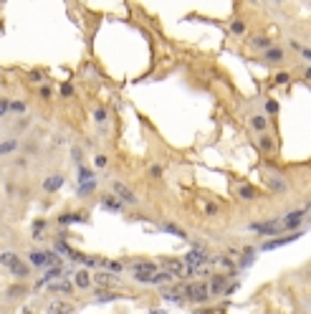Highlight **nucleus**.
<instances>
[{
	"instance_id": "nucleus-1",
	"label": "nucleus",
	"mask_w": 311,
	"mask_h": 314,
	"mask_svg": "<svg viewBox=\"0 0 311 314\" xmlns=\"http://www.w3.org/2000/svg\"><path fill=\"white\" fill-rule=\"evenodd\" d=\"M61 264L59 253L53 251H31L28 253V266L31 269H48V266H56Z\"/></svg>"
},
{
	"instance_id": "nucleus-2",
	"label": "nucleus",
	"mask_w": 311,
	"mask_h": 314,
	"mask_svg": "<svg viewBox=\"0 0 311 314\" xmlns=\"http://www.w3.org/2000/svg\"><path fill=\"white\" fill-rule=\"evenodd\" d=\"M182 299L195 302V304H205L210 299V289H208V284H185L182 286Z\"/></svg>"
},
{
	"instance_id": "nucleus-3",
	"label": "nucleus",
	"mask_w": 311,
	"mask_h": 314,
	"mask_svg": "<svg viewBox=\"0 0 311 314\" xmlns=\"http://www.w3.org/2000/svg\"><path fill=\"white\" fill-rule=\"evenodd\" d=\"M306 213L309 211H291V213H286L281 220V231H296L301 223H304V218H306Z\"/></svg>"
},
{
	"instance_id": "nucleus-4",
	"label": "nucleus",
	"mask_w": 311,
	"mask_h": 314,
	"mask_svg": "<svg viewBox=\"0 0 311 314\" xmlns=\"http://www.w3.org/2000/svg\"><path fill=\"white\" fill-rule=\"evenodd\" d=\"M266 188L271 190V193L283 195V193H288V180H286L281 172H268V175H266Z\"/></svg>"
},
{
	"instance_id": "nucleus-5",
	"label": "nucleus",
	"mask_w": 311,
	"mask_h": 314,
	"mask_svg": "<svg viewBox=\"0 0 311 314\" xmlns=\"http://www.w3.org/2000/svg\"><path fill=\"white\" fill-rule=\"evenodd\" d=\"M250 231H255L261 236H276V233H281V220L273 218V220H266V223H253Z\"/></svg>"
},
{
	"instance_id": "nucleus-6",
	"label": "nucleus",
	"mask_w": 311,
	"mask_h": 314,
	"mask_svg": "<svg viewBox=\"0 0 311 314\" xmlns=\"http://www.w3.org/2000/svg\"><path fill=\"white\" fill-rule=\"evenodd\" d=\"M248 46L253 48V51H261V54H263V51H268V48L276 46V43H273L271 36H266V33H255V36H250L248 38Z\"/></svg>"
},
{
	"instance_id": "nucleus-7",
	"label": "nucleus",
	"mask_w": 311,
	"mask_h": 314,
	"mask_svg": "<svg viewBox=\"0 0 311 314\" xmlns=\"http://www.w3.org/2000/svg\"><path fill=\"white\" fill-rule=\"evenodd\" d=\"M112 190H114V195L122 200V205H124V203L126 205H137V203H139V198H137L129 188H124L122 183H112Z\"/></svg>"
},
{
	"instance_id": "nucleus-8",
	"label": "nucleus",
	"mask_w": 311,
	"mask_h": 314,
	"mask_svg": "<svg viewBox=\"0 0 311 314\" xmlns=\"http://www.w3.org/2000/svg\"><path fill=\"white\" fill-rule=\"evenodd\" d=\"M255 145H258V150H261L263 155H273V152H276V142H273V137H271L268 132H261V134L255 137Z\"/></svg>"
},
{
	"instance_id": "nucleus-9",
	"label": "nucleus",
	"mask_w": 311,
	"mask_h": 314,
	"mask_svg": "<svg viewBox=\"0 0 311 314\" xmlns=\"http://www.w3.org/2000/svg\"><path fill=\"white\" fill-rule=\"evenodd\" d=\"M263 61L268 66H276V63H283L286 61V51L281 46H271L268 51H263Z\"/></svg>"
},
{
	"instance_id": "nucleus-10",
	"label": "nucleus",
	"mask_w": 311,
	"mask_h": 314,
	"mask_svg": "<svg viewBox=\"0 0 311 314\" xmlns=\"http://www.w3.org/2000/svg\"><path fill=\"white\" fill-rule=\"evenodd\" d=\"M205 261H208V251H203L200 246H197L195 251H190L185 258H182V264L190 266V269H195V266H200V264H205Z\"/></svg>"
},
{
	"instance_id": "nucleus-11",
	"label": "nucleus",
	"mask_w": 311,
	"mask_h": 314,
	"mask_svg": "<svg viewBox=\"0 0 311 314\" xmlns=\"http://www.w3.org/2000/svg\"><path fill=\"white\" fill-rule=\"evenodd\" d=\"M162 269L170 271L172 276H182V274H185V264H182V258H162Z\"/></svg>"
},
{
	"instance_id": "nucleus-12",
	"label": "nucleus",
	"mask_w": 311,
	"mask_h": 314,
	"mask_svg": "<svg viewBox=\"0 0 311 314\" xmlns=\"http://www.w3.org/2000/svg\"><path fill=\"white\" fill-rule=\"evenodd\" d=\"M46 289H48L51 294H71L76 286H74V282L63 279V282H48V284H46Z\"/></svg>"
},
{
	"instance_id": "nucleus-13",
	"label": "nucleus",
	"mask_w": 311,
	"mask_h": 314,
	"mask_svg": "<svg viewBox=\"0 0 311 314\" xmlns=\"http://www.w3.org/2000/svg\"><path fill=\"white\" fill-rule=\"evenodd\" d=\"M94 284L96 286H101V289H112L114 282H117V274H112V271H99L96 276H92Z\"/></svg>"
},
{
	"instance_id": "nucleus-14",
	"label": "nucleus",
	"mask_w": 311,
	"mask_h": 314,
	"mask_svg": "<svg viewBox=\"0 0 311 314\" xmlns=\"http://www.w3.org/2000/svg\"><path fill=\"white\" fill-rule=\"evenodd\" d=\"M74 286H76V289H89V286H94L92 274H89L86 269H79V271L74 274Z\"/></svg>"
},
{
	"instance_id": "nucleus-15",
	"label": "nucleus",
	"mask_w": 311,
	"mask_h": 314,
	"mask_svg": "<svg viewBox=\"0 0 311 314\" xmlns=\"http://www.w3.org/2000/svg\"><path fill=\"white\" fill-rule=\"evenodd\" d=\"M71 304L66 302V299H53L48 307H46V314H71Z\"/></svg>"
},
{
	"instance_id": "nucleus-16",
	"label": "nucleus",
	"mask_w": 311,
	"mask_h": 314,
	"mask_svg": "<svg viewBox=\"0 0 311 314\" xmlns=\"http://www.w3.org/2000/svg\"><path fill=\"white\" fill-rule=\"evenodd\" d=\"M301 233H288V236H283V238H276V241H266L261 249L263 251H273V249H279V246H283V243H291V241H296Z\"/></svg>"
},
{
	"instance_id": "nucleus-17",
	"label": "nucleus",
	"mask_w": 311,
	"mask_h": 314,
	"mask_svg": "<svg viewBox=\"0 0 311 314\" xmlns=\"http://www.w3.org/2000/svg\"><path fill=\"white\" fill-rule=\"evenodd\" d=\"M21 261H23V258H21L18 253H13V251H3L0 253V266H5L8 271H10V269H15Z\"/></svg>"
},
{
	"instance_id": "nucleus-18",
	"label": "nucleus",
	"mask_w": 311,
	"mask_h": 314,
	"mask_svg": "<svg viewBox=\"0 0 311 314\" xmlns=\"http://www.w3.org/2000/svg\"><path fill=\"white\" fill-rule=\"evenodd\" d=\"M235 195H238V200H255V188L248 185V183H241L238 188H235Z\"/></svg>"
},
{
	"instance_id": "nucleus-19",
	"label": "nucleus",
	"mask_w": 311,
	"mask_h": 314,
	"mask_svg": "<svg viewBox=\"0 0 311 314\" xmlns=\"http://www.w3.org/2000/svg\"><path fill=\"white\" fill-rule=\"evenodd\" d=\"M172 279H175V276H172V274H170V271H164V269H162V271H157V274H152V276H150V286H164V284H170L172 282Z\"/></svg>"
},
{
	"instance_id": "nucleus-20",
	"label": "nucleus",
	"mask_w": 311,
	"mask_h": 314,
	"mask_svg": "<svg viewBox=\"0 0 311 314\" xmlns=\"http://www.w3.org/2000/svg\"><path fill=\"white\" fill-rule=\"evenodd\" d=\"M250 127L261 134V132H268V117L266 114H253L250 117Z\"/></svg>"
},
{
	"instance_id": "nucleus-21",
	"label": "nucleus",
	"mask_w": 311,
	"mask_h": 314,
	"mask_svg": "<svg viewBox=\"0 0 311 314\" xmlns=\"http://www.w3.org/2000/svg\"><path fill=\"white\" fill-rule=\"evenodd\" d=\"M230 36H235V38H241V36H246L248 33V26H246V21H241V18H235L233 23H230V28H228Z\"/></svg>"
},
{
	"instance_id": "nucleus-22",
	"label": "nucleus",
	"mask_w": 311,
	"mask_h": 314,
	"mask_svg": "<svg viewBox=\"0 0 311 314\" xmlns=\"http://www.w3.org/2000/svg\"><path fill=\"white\" fill-rule=\"evenodd\" d=\"M210 279H213V282H210V286H208V289H210V296H213V294H223V291H225V282H228V279H225V276H220V274L210 276Z\"/></svg>"
},
{
	"instance_id": "nucleus-23",
	"label": "nucleus",
	"mask_w": 311,
	"mask_h": 314,
	"mask_svg": "<svg viewBox=\"0 0 311 314\" xmlns=\"http://www.w3.org/2000/svg\"><path fill=\"white\" fill-rule=\"evenodd\" d=\"M101 205H104L106 211H114V213L122 211V200H119L117 195H106V198H101Z\"/></svg>"
},
{
	"instance_id": "nucleus-24",
	"label": "nucleus",
	"mask_w": 311,
	"mask_h": 314,
	"mask_svg": "<svg viewBox=\"0 0 311 314\" xmlns=\"http://www.w3.org/2000/svg\"><path fill=\"white\" fill-rule=\"evenodd\" d=\"M61 185H63V175H51V178H46V180H43V190H48V193L59 190Z\"/></svg>"
},
{
	"instance_id": "nucleus-25",
	"label": "nucleus",
	"mask_w": 311,
	"mask_h": 314,
	"mask_svg": "<svg viewBox=\"0 0 311 314\" xmlns=\"http://www.w3.org/2000/svg\"><path fill=\"white\" fill-rule=\"evenodd\" d=\"M132 271H150V274H155L157 264L155 261H134V264H132Z\"/></svg>"
},
{
	"instance_id": "nucleus-26",
	"label": "nucleus",
	"mask_w": 311,
	"mask_h": 314,
	"mask_svg": "<svg viewBox=\"0 0 311 314\" xmlns=\"http://www.w3.org/2000/svg\"><path fill=\"white\" fill-rule=\"evenodd\" d=\"M10 274H13L15 279H28V276H31V266L21 261V264H18L15 269H10Z\"/></svg>"
},
{
	"instance_id": "nucleus-27",
	"label": "nucleus",
	"mask_w": 311,
	"mask_h": 314,
	"mask_svg": "<svg viewBox=\"0 0 311 314\" xmlns=\"http://www.w3.org/2000/svg\"><path fill=\"white\" fill-rule=\"evenodd\" d=\"M86 218H89V216H84V213H63L61 218H59V223H61V225H68V223H76V220L81 223V220H86Z\"/></svg>"
},
{
	"instance_id": "nucleus-28",
	"label": "nucleus",
	"mask_w": 311,
	"mask_h": 314,
	"mask_svg": "<svg viewBox=\"0 0 311 314\" xmlns=\"http://www.w3.org/2000/svg\"><path fill=\"white\" fill-rule=\"evenodd\" d=\"M162 231H164V233H172V236H177V238H187V233L180 228V225H175V223H164Z\"/></svg>"
},
{
	"instance_id": "nucleus-29",
	"label": "nucleus",
	"mask_w": 311,
	"mask_h": 314,
	"mask_svg": "<svg viewBox=\"0 0 311 314\" xmlns=\"http://www.w3.org/2000/svg\"><path fill=\"white\" fill-rule=\"evenodd\" d=\"M114 299H122V296H119V294H114V291H109V289L96 291V302H114Z\"/></svg>"
},
{
	"instance_id": "nucleus-30",
	"label": "nucleus",
	"mask_w": 311,
	"mask_h": 314,
	"mask_svg": "<svg viewBox=\"0 0 311 314\" xmlns=\"http://www.w3.org/2000/svg\"><path fill=\"white\" fill-rule=\"evenodd\" d=\"M18 150V139H8V142H0V157L3 155H10Z\"/></svg>"
},
{
	"instance_id": "nucleus-31",
	"label": "nucleus",
	"mask_w": 311,
	"mask_h": 314,
	"mask_svg": "<svg viewBox=\"0 0 311 314\" xmlns=\"http://www.w3.org/2000/svg\"><path fill=\"white\" fill-rule=\"evenodd\" d=\"M26 291H28L26 286H8L5 289V296L8 299H15V296H26Z\"/></svg>"
},
{
	"instance_id": "nucleus-32",
	"label": "nucleus",
	"mask_w": 311,
	"mask_h": 314,
	"mask_svg": "<svg viewBox=\"0 0 311 314\" xmlns=\"http://www.w3.org/2000/svg\"><path fill=\"white\" fill-rule=\"evenodd\" d=\"M89 180H96V178H94V172L89 170V167L79 165V183H89Z\"/></svg>"
},
{
	"instance_id": "nucleus-33",
	"label": "nucleus",
	"mask_w": 311,
	"mask_h": 314,
	"mask_svg": "<svg viewBox=\"0 0 311 314\" xmlns=\"http://www.w3.org/2000/svg\"><path fill=\"white\" fill-rule=\"evenodd\" d=\"M26 109H28V107H26L23 101H10V104H8V112H15V114H26Z\"/></svg>"
},
{
	"instance_id": "nucleus-34",
	"label": "nucleus",
	"mask_w": 311,
	"mask_h": 314,
	"mask_svg": "<svg viewBox=\"0 0 311 314\" xmlns=\"http://www.w3.org/2000/svg\"><path fill=\"white\" fill-rule=\"evenodd\" d=\"M150 276H152L150 271H134V276H132V279H134L137 284H147L150 282Z\"/></svg>"
},
{
	"instance_id": "nucleus-35",
	"label": "nucleus",
	"mask_w": 311,
	"mask_h": 314,
	"mask_svg": "<svg viewBox=\"0 0 311 314\" xmlns=\"http://www.w3.org/2000/svg\"><path fill=\"white\" fill-rule=\"evenodd\" d=\"M106 117H109V114H106V109H104V107H99V109L94 112V119H96L99 125H104V122H106Z\"/></svg>"
},
{
	"instance_id": "nucleus-36",
	"label": "nucleus",
	"mask_w": 311,
	"mask_h": 314,
	"mask_svg": "<svg viewBox=\"0 0 311 314\" xmlns=\"http://www.w3.org/2000/svg\"><path fill=\"white\" fill-rule=\"evenodd\" d=\"M43 79H46L43 71H31V74H28V81H33V84H41Z\"/></svg>"
},
{
	"instance_id": "nucleus-37",
	"label": "nucleus",
	"mask_w": 311,
	"mask_h": 314,
	"mask_svg": "<svg viewBox=\"0 0 311 314\" xmlns=\"http://www.w3.org/2000/svg\"><path fill=\"white\" fill-rule=\"evenodd\" d=\"M273 81H276V84H288V81H291V74H288V71H279Z\"/></svg>"
},
{
	"instance_id": "nucleus-38",
	"label": "nucleus",
	"mask_w": 311,
	"mask_h": 314,
	"mask_svg": "<svg viewBox=\"0 0 311 314\" xmlns=\"http://www.w3.org/2000/svg\"><path fill=\"white\" fill-rule=\"evenodd\" d=\"M150 175H152L155 180H159V178L164 175V170H162V165H152V167H150Z\"/></svg>"
},
{
	"instance_id": "nucleus-39",
	"label": "nucleus",
	"mask_w": 311,
	"mask_h": 314,
	"mask_svg": "<svg viewBox=\"0 0 311 314\" xmlns=\"http://www.w3.org/2000/svg\"><path fill=\"white\" fill-rule=\"evenodd\" d=\"M61 96L63 99H71L74 96V86L71 84H61Z\"/></svg>"
},
{
	"instance_id": "nucleus-40",
	"label": "nucleus",
	"mask_w": 311,
	"mask_h": 314,
	"mask_svg": "<svg viewBox=\"0 0 311 314\" xmlns=\"http://www.w3.org/2000/svg\"><path fill=\"white\" fill-rule=\"evenodd\" d=\"M106 269H109V271H112V274H119V271H122V269H124V266H122V264H119V261H109V264H106Z\"/></svg>"
},
{
	"instance_id": "nucleus-41",
	"label": "nucleus",
	"mask_w": 311,
	"mask_h": 314,
	"mask_svg": "<svg viewBox=\"0 0 311 314\" xmlns=\"http://www.w3.org/2000/svg\"><path fill=\"white\" fill-rule=\"evenodd\" d=\"M106 162H109V160H106V155H96V157H94V165H96L99 170H101V167H106Z\"/></svg>"
},
{
	"instance_id": "nucleus-42",
	"label": "nucleus",
	"mask_w": 311,
	"mask_h": 314,
	"mask_svg": "<svg viewBox=\"0 0 311 314\" xmlns=\"http://www.w3.org/2000/svg\"><path fill=\"white\" fill-rule=\"evenodd\" d=\"M266 112H268V114H276V112H279V104H276L273 99H268V101H266Z\"/></svg>"
},
{
	"instance_id": "nucleus-43",
	"label": "nucleus",
	"mask_w": 311,
	"mask_h": 314,
	"mask_svg": "<svg viewBox=\"0 0 311 314\" xmlns=\"http://www.w3.org/2000/svg\"><path fill=\"white\" fill-rule=\"evenodd\" d=\"M51 94H53V92H51V86H46V84L38 89V96H41V99H51Z\"/></svg>"
},
{
	"instance_id": "nucleus-44",
	"label": "nucleus",
	"mask_w": 311,
	"mask_h": 314,
	"mask_svg": "<svg viewBox=\"0 0 311 314\" xmlns=\"http://www.w3.org/2000/svg\"><path fill=\"white\" fill-rule=\"evenodd\" d=\"M71 155H74V160L81 165V160H84V152H81V147H74V150H71Z\"/></svg>"
},
{
	"instance_id": "nucleus-45",
	"label": "nucleus",
	"mask_w": 311,
	"mask_h": 314,
	"mask_svg": "<svg viewBox=\"0 0 311 314\" xmlns=\"http://www.w3.org/2000/svg\"><path fill=\"white\" fill-rule=\"evenodd\" d=\"M299 56L301 61H311V48H299Z\"/></svg>"
},
{
	"instance_id": "nucleus-46",
	"label": "nucleus",
	"mask_w": 311,
	"mask_h": 314,
	"mask_svg": "<svg viewBox=\"0 0 311 314\" xmlns=\"http://www.w3.org/2000/svg\"><path fill=\"white\" fill-rule=\"evenodd\" d=\"M205 213H208V216H215V213H218V205H215V203H208V205H205Z\"/></svg>"
},
{
	"instance_id": "nucleus-47",
	"label": "nucleus",
	"mask_w": 311,
	"mask_h": 314,
	"mask_svg": "<svg viewBox=\"0 0 311 314\" xmlns=\"http://www.w3.org/2000/svg\"><path fill=\"white\" fill-rule=\"evenodd\" d=\"M5 112H8V101L0 99V117H5Z\"/></svg>"
},
{
	"instance_id": "nucleus-48",
	"label": "nucleus",
	"mask_w": 311,
	"mask_h": 314,
	"mask_svg": "<svg viewBox=\"0 0 311 314\" xmlns=\"http://www.w3.org/2000/svg\"><path fill=\"white\" fill-rule=\"evenodd\" d=\"M246 3H250V5H255V3H258V0H246Z\"/></svg>"
},
{
	"instance_id": "nucleus-49",
	"label": "nucleus",
	"mask_w": 311,
	"mask_h": 314,
	"mask_svg": "<svg viewBox=\"0 0 311 314\" xmlns=\"http://www.w3.org/2000/svg\"><path fill=\"white\" fill-rule=\"evenodd\" d=\"M271 3H283V0H271Z\"/></svg>"
},
{
	"instance_id": "nucleus-50",
	"label": "nucleus",
	"mask_w": 311,
	"mask_h": 314,
	"mask_svg": "<svg viewBox=\"0 0 311 314\" xmlns=\"http://www.w3.org/2000/svg\"><path fill=\"white\" fill-rule=\"evenodd\" d=\"M23 314H33V312H23Z\"/></svg>"
}]
</instances>
